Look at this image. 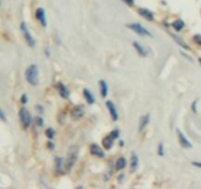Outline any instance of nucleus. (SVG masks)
Segmentation results:
<instances>
[{"instance_id":"obj_1","label":"nucleus","mask_w":201,"mask_h":189,"mask_svg":"<svg viewBox=\"0 0 201 189\" xmlns=\"http://www.w3.org/2000/svg\"><path fill=\"white\" fill-rule=\"evenodd\" d=\"M26 80L32 86H36L39 83V67L35 64H32L26 70Z\"/></svg>"},{"instance_id":"obj_32","label":"nucleus","mask_w":201,"mask_h":189,"mask_svg":"<svg viewBox=\"0 0 201 189\" xmlns=\"http://www.w3.org/2000/svg\"><path fill=\"white\" fill-rule=\"evenodd\" d=\"M195 105H196V101H193V105H192V110H193V111H194V112H196V107H195Z\"/></svg>"},{"instance_id":"obj_24","label":"nucleus","mask_w":201,"mask_h":189,"mask_svg":"<svg viewBox=\"0 0 201 189\" xmlns=\"http://www.w3.org/2000/svg\"><path fill=\"white\" fill-rule=\"evenodd\" d=\"M119 133H120V132H119V130L115 129V130H112V131L110 132V134H109V135H110V136L112 137L113 139L115 140V139H117V138H119Z\"/></svg>"},{"instance_id":"obj_9","label":"nucleus","mask_w":201,"mask_h":189,"mask_svg":"<svg viewBox=\"0 0 201 189\" xmlns=\"http://www.w3.org/2000/svg\"><path fill=\"white\" fill-rule=\"evenodd\" d=\"M76 161H77V154L76 153H71V154L68 156V158H67L66 162H65V169L67 171L72 170L73 165H75Z\"/></svg>"},{"instance_id":"obj_30","label":"nucleus","mask_w":201,"mask_h":189,"mask_svg":"<svg viewBox=\"0 0 201 189\" xmlns=\"http://www.w3.org/2000/svg\"><path fill=\"white\" fill-rule=\"evenodd\" d=\"M123 2H125L126 5H129V6H132L133 5V0H122Z\"/></svg>"},{"instance_id":"obj_29","label":"nucleus","mask_w":201,"mask_h":189,"mask_svg":"<svg viewBox=\"0 0 201 189\" xmlns=\"http://www.w3.org/2000/svg\"><path fill=\"white\" fill-rule=\"evenodd\" d=\"M21 101H22V104H23V105H25V104H27V103H28V97H27V94H24L23 96H22V98H21Z\"/></svg>"},{"instance_id":"obj_3","label":"nucleus","mask_w":201,"mask_h":189,"mask_svg":"<svg viewBox=\"0 0 201 189\" xmlns=\"http://www.w3.org/2000/svg\"><path fill=\"white\" fill-rule=\"evenodd\" d=\"M126 28L130 29V30L133 31L136 34L139 35H144V37H152L151 33L146 30L144 27H142L140 24L138 23H130L126 25Z\"/></svg>"},{"instance_id":"obj_6","label":"nucleus","mask_w":201,"mask_h":189,"mask_svg":"<svg viewBox=\"0 0 201 189\" xmlns=\"http://www.w3.org/2000/svg\"><path fill=\"white\" fill-rule=\"evenodd\" d=\"M35 17L38 19V21L41 24L42 27L45 28L47 26V22H46V16H45V11L43 8H38L35 11Z\"/></svg>"},{"instance_id":"obj_10","label":"nucleus","mask_w":201,"mask_h":189,"mask_svg":"<svg viewBox=\"0 0 201 189\" xmlns=\"http://www.w3.org/2000/svg\"><path fill=\"white\" fill-rule=\"evenodd\" d=\"M150 122V114H144L143 116H141V118L139 120V128L138 130L141 132L146 128V126L149 124Z\"/></svg>"},{"instance_id":"obj_2","label":"nucleus","mask_w":201,"mask_h":189,"mask_svg":"<svg viewBox=\"0 0 201 189\" xmlns=\"http://www.w3.org/2000/svg\"><path fill=\"white\" fill-rule=\"evenodd\" d=\"M19 116H20V120L23 127L25 129L28 128L31 126V123H32V115L31 113L28 112V111L27 110L26 107H22L20 111H19Z\"/></svg>"},{"instance_id":"obj_4","label":"nucleus","mask_w":201,"mask_h":189,"mask_svg":"<svg viewBox=\"0 0 201 189\" xmlns=\"http://www.w3.org/2000/svg\"><path fill=\"white\" fill-rule=\"evenodd\" d=\"M21 31H22V33H23V35H24V38L28 43V46L29 47H34L35 46V41L33 38V35H31V33L28 32V29L27 24L25 23V22H23V23L21 24Z\"/></svg>"},{"instance_id":"obj_31","label":"nucleus","mask_w":201,"mask_h":189,"mask_svg":"<svg viewBox=\"0 0 201 189\" xmlns=\"http://www.w3.org/2000/svg\"><path fill=\"white\" fill-rule=\"evenodd\" d=\"M192 165L194 166H197V168H201V163L198 162H192Z\"/></svg>"},{"instance_id":"obj_16","label":"nucleus","mask_w":201,"mask_h":189,"mask_svg":"<svg viewBox=\"0 0 201 189\" xmlns=\"http://www.w3.org/2000/svg\"><path fill=\"white\" fill-rule=\"evenodd\" d=\"M84 97L86 100V103L88 105H92L94 104V101H95V98L93 97V94H91V92L89 91L88 89H85L84 90Z\"/></svg>"},{"instance_id":"obj_18","label":"nucleus","mask_w":201,"mask_h":189,"mask_svg":"<svg viewBox=\"0 0 201 189\" xmlns=\"http://www.w3.org/2000/svg\"><path fill=\"white\" fill-rule=\"evenodd\" d=\"M99 85H100V92H101V94H102V98H106L107 94H108V85H107V83L104 81V80H100Z\"/></svg>"},{"instance_id":"obj_25","label":"nucleus","mask_w":201,"mask_h":189,"mask_svg":"<svg viewBox=\"0 0 201 189\" xmlns=\"http://www.w3.org/2000/svg\"><path fill=\"white\" fill-rule=\"evenodd\" d=\"M43 124V119L40 117V116H38V117H35V125L36 126H42Z\"/></svg>"},{"instance_id":"obj_5","label":"nucleus","mask_w":201,"mask_h":189,"mask_svg":"<svg viewBox=\"0 0 201 189\" xmlns=\"http://www.w3.org/2000/svg\"><path fill=\"white\" fill-rule=\"evenodd\" d=\"M177 135H178V142H180L181 146L184 149H190L192 147L191 143L185 138V136L183 135V133L181 131L180 129H177Z\"/></svg>"},{"instance_id":"obj_17","label":"nucleus","mask_w":201,"mask_h":189,"mask_svg":"<svg viewBox=\"0 0 201 189\" xmlns=\"http://www.w3.org/2000/svg\"><path fill=\"white\" fill-rule=\"evenodd\" d=\"M133 46H135V48H136V50L137 51V53L139 54V55H141V56H143V57H145V56H147V50L142 46V45H140L139 42H137V41H135L133 42Z\"/></svg>"},{"instance_id":"obj_26","label":"nucleus","mask_w":201,"mask_h":189,"mask_svg":"<svg viewBox=\"0 0 201 189\" xmlns=\"http://www.w3.org/2000/svg\"><path fill=\"white\" fill-rule=\"evenodd\" d=\"M193 40H194V41L198 46H201V35H195L194 37H193Z\"/></svg>"},{"instance_id":"obj_12","label":"nucleus","mask_w":201,"mask_h":189,"mask_svg":"<svg viewBox=\"0 0 201 189\" xmlns=\"http://www.w3.org/2000/svg\"><path fill=\"white\" fill-rule=\"evenodd\" d=\"M137 12H138V14H139V15H140L141 17L144 18V19L147 20V21H153V19H154V16H153L152 12L149 11L148 9L139 8V9L137 10Z\"/></svg>"},{"instance_id":"obj_35","label":"nucleus","mask_w":201,"mask_h":189,"mask_svg":"<svg viewBox=\"0 0 201 189\" xmlns=\"http://www.w3.org/2000/svg\"><path fill=\"white\" fill-rule=\"evenodd\" d=\"M0 6H1V0H0Z\"/></svg>"},{"instance_id":"obj_22","label":"nucleus","mask_w":201,"mask_h":189,"mask_svg":"<svg viewBox=\"0 0 201 189\" xmlns=\"http://www.w3.org/2000/svg\"><path fill=\"white\" fill-rule=\"evenodd\" d=\"M62 163H63L62 159L59 158V157H57L56 159H55V164H56V170H57V171H59V172L62 171Z\"/></svg>"},{"instance_id":"obj_13","label":"nucleus","mask_w":201,"mask_h":189,"mask_svg":"<svg viewBox=\"0 0 201 189\" xmlns=\"http://www.w3.org/2000/svg\"><path fill=\"white\" fill-rule=\"evenodd\" d=\"M57 90L59 92V94L63 99H68L69 98V90L67 89V87L63 83H58L57 84Z\"/></svg>"},{"instance_id":"obj_19","label":"nucleus","mask_w":201,"mask_h":189,"mask_svg":"<svg viewBox=\"0 0 201 189\" xmlns=\"http://www.w3.org/2000/svg\"><path fill=\"white\" fill-rule=\"evenodd\" d=\"M126 165V159L124 158H119L117 159V162H116V170H123L125 166Z\"/></svg>"},{"instance_id":"obj_14","label":"nucleus","mask_w":201,"mask_h":189,"mask_svg":"<svg viewBox=\"0 0 201 189\" xmlns=\"http://www.w3.org/2000/svg\"><path fill=\"white\" fill-rule=\"evenodd\" d=\"M114 139L112 137H111L110 135L106 136V137H104L103 138V140H102V145H103V147L105 148L106 150H110L111 148L113 147V144H114Z\"/></svg>"},{"instance_id":"obj_20","label":"nucleus","mask_w":201,"mask_h":189,"mask_svg":"<svg viewBox=\"0 0 201 189\" xmlns=\"http://www.w3.org/2000/svg\"><path fill=\"white\" fill-rule=\"evenodd\" d=\"M172 27L175 29L177 32H180L182 29L184 27V23H183V21H182V20H177L172 24Z\"/></svg>"},{"instance_id":"obj_27","label":"nucleus","mask_w":201,"mask_h":189,"mask_svg":"<svg viewBox=\"0 0 201 189\" xmlns=\"http://www.w3.org/2000/svg\"><path fill=\"white\" fill-rule=\"evenodd\" d=\"M158 154L159 156H164V146H163V143H160L159 146H158Z\"/></svg>"},{"instance_id":"obj_21","label":"nucleus","mask_w":201,"mask_h":189,"mask_svg":"<svg viewBox=\"0 0 201 189\" xmlns=\"http://www.w3.org/2000/svg\"><path fill=\"white\" fill-rule=\"evenodd\" d=\"M172 37L175 39V41L178 43V45H180V46H182V47H183L184 49H188V50H189V46L185 43L182 39H180L178 37H177V35H172Z\"/></svg>"},{"instance_id":"obj_28","label":"nucleus","mask_w":201,"mask_h":189,"mask_svg":"<svg viewBox=\"0 0 201 189\" xmlns=\"http://www.w3.org/2000/svg\"><path fill=\"white\" fill-rule=\"evenodd\" d=\"M0 119L3 120V121H6V115L4 113V111H2V108L0 107Z\"/></svg>"},{"instance_id":"obj_34","label":"nucleus","mask_w":201,"mask_h":189,"mask_svg":"<svg viewBox=\"0 0 201 189\" xmlns=\"http://www.w3.org/2000/svg\"><path fill=\"white\" fill-rule=\"evenodd\" d=\"M199 62H200V64H201V58H199Z\"/></svg>"},{"instance_id":"obj_8","label":"nucleus","mask_w":201,"mask_h":189,"mask_svg":"<svg viewBox=\"0 0 201 189\" xmlns=\"http://www.w3.org/2000/svg\"><path fill=\"white\" fill-rule=\"evenodd\" d=\"M106 106L108 108V111L110 112V115L112 119L114 121H117L119 119V114H118V111H117V108L115 106V105L113 104L112 100H107L106 101Z\"/></svg>"},{"instance_id":"obj_33","label":"nucleus","mask_w":201,"mask_h":189,"mask_svg":"<svg viewBox=\"0 0 201 189\" xmlns=\"http://www.w3.org/2000/svg\"><path fill=\"white\" fill-rule=\"evenodd\" d=\"M48 147H49L51 150H53V149H54V145L52 144V142H48Z\"/></svg>"},{"instance_id":"obj_23","label":"nucleus","mask_w":201,"mask_h":189,"mask_svg":"<svg viewBox=\"0 0 201 189\" xmlns=\"http://www.w3.org/2000/svg\"><path fill=\"white\" fill-rule=\"evenodd\" d=\"M45 134H46V136L49 138V139H52V138H53L54 135H55V131H54L53 128H47L46 131H45Z\"/></svg>"},{"instance_id":"obj_15","label":"nucleus","mask_w":201,"mask_h":189,"mask_svg":"<svg viewBox=\"0 0 201 189\" xmlns=\"http://www.w3.org/2000/svg\"><path fill=\"white\" fill-rule=\"evenodd\" d=\"M138 166V157L136 152L132 153L131 159V171H136Z\"/></svg>"},{"instance_id":"obj_7","label":"nucleus","mask_w":201,"mask_h":189,"mask_svg":"<svg viewBox=\"0 0 201 189\" xmlns=\"http://www.w3.org/2000/svg\"><path fill=\"white\" fill-rule=\"evenodd\" d=\"M85 114V107L84 105H77L71 111V116L74 119H80L84 116Z\"/></svg>"},{"instance_id":"obj_11","label":"nucleus","mask_w":201,"mask_h":189,"mask_svg":"<svg viewBox=\"0 0 201 189\" xmlns=\"http://www.w3.org/2000/svg\"><path fill=\"white\" fill-rule=\"evenodd\" d=\"M90 153L91 155L96 156V157H99V158H104L105 157V154H104L103 150L96 144H92L90 146Z\"/></svg>"}]
</instances>
